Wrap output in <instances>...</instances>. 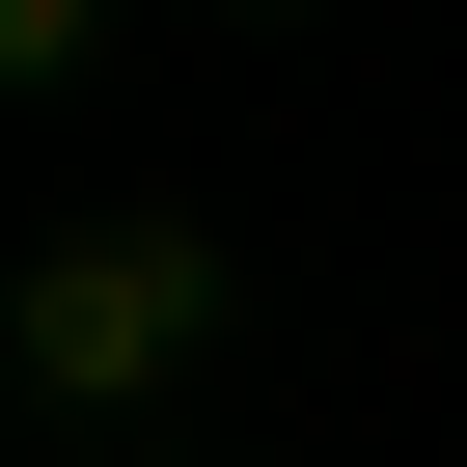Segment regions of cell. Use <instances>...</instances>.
<instances>
[{"label":"cell","mask_w":467,"mask_h":467,"mask_svg":"<svg viewBox=\"0 0 467 467\" xmlns=\"http://www.w3.org/2000/svg\"><path fill=\"white\" fill-rule=\"evenodd\" d=\"M220 358V220H56L0 275V385L28 412H165Z\"/></svg>","instance_id":"cell-1"},{"label":"cell","mask_w":467,"mask_h":467,"mask_svg":"<svg viewBox=\"0 0 467 467\" xmlns=\"http://www.w3.org/2000/svg\"><path fill=\"white\" fill-rule=\"evenodd\" d=\"M110 56V0H0V83H83Z\"/></svg>","instance_id":"cell-2"}]
</instances>
